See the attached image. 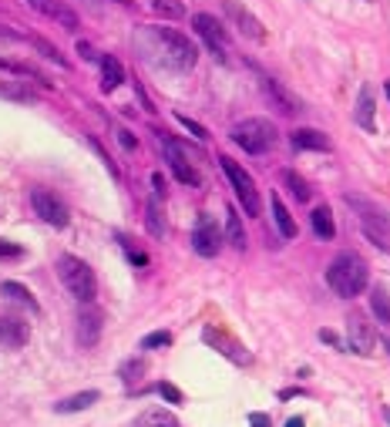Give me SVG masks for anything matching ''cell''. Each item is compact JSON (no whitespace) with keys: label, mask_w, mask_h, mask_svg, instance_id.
I'll return each mask as SVG.
<instances>
[{"label":"cell","mask_w":390,"mask_h":427,"mask_svg":"<svg viewBox=\"0 0 390 427\" xmlns=\"http://www.w3.org/2000/svg\"><path fill=\"white\" fill-rule=\"evenodd\" d=\"M270 212H273V222H276V229H279V235H283V239H296V222H292V215L286 212V205H283L279 195L270 199Z\"/></svg>","instance_id":"ffe728a7"},{"label":"cell","mask_w":390,"mask_h":427,"mask_svg":"<svg viewBox=\"0 0 390 427\" xmlns=\"http://www.w3.org/2000/svg\"><path fill=\"white\" fill-rule=\"evenodd\" d=\"M320 340H323V343H330V347H336V350H350V347H347V343H343V340H340V336H336L333 330H320Z\"/></svg>","instance_id":"f35d334b"},{"label":"cell","mask_w":390,"mask_h":427,"mask_svg":"<svg viewBox=\"0 0 390 427\" xmlns=\"http://www.w3.org/2000/svg\"><path fill=\"white\" fill-rule=\"evenodd\" d=\"M370 310L384 327H390V296H387V290H380V286H377V290L370 293Z\"/></svg>","instance_id":"4316f807"},{"label":"cell","mask_w":390,"mask_h":427,"mask_svg":"<svg viewBox=\"0 0 390 427\" xmlns=\"http://www.w3.org/2000/svg\"><path fill=\"white\" fill-rule=\"evenodd\" d=\"M0 98L17 101V104H38L40 95L31 88V81H0Z\"/></svg>","instance_id":"ac0fdd59"},{"label":"cell","mask_w":390,"mask_h":427,"mask_svg":"<svg viewBox=\"0 0 390 427\" xmlns=\"http://www.w3.org/2000/svg\"><path fill=\"white\" fill-rule=\"evenodd\" d=\"M0 296H7L10 303H20V306H27V310L38 313V300H34V293L27 290V286H20V283H14V279H7V283H0Z\"/></svg>","instance_id":"603a6c76"},{"label":"cell","mask_w":390,"mask_h":427,"mask_svg":"<svg viewBox=\"0 0 390 427\" xmlns=\"http://www.w3.org/2000/svg\"><path fill=\"white\" fill-rule=\"evenodd\" d=\"M121 81H125L121 61L111 58V54H101V88H104V91H115Z\"/></svg>","instance_id":"44dd1931"},{"label":"cell","mask_w":390,"mask_h":427,"mask_svg":"<svg viewBox=\"0 0 390 427\" xmlns=\"http://www.w3.org/2000/svg\"><path fill=\"white\" fill-rule=\"evenodd\" d=\"M31 340V327L20 316H0V343L7 350H20Z\"/></svg>","instance_id":"9a60e30c"},{"label":"cell","mask_w":390,"mask_h":427,"mask_svg":"<svg viewBox=\"0 0 390 427\" xmlns=\"http://www.w3.org/2000/svg\"><path fill=\"white\" fill-rule=\"evenodd\" d=\"M219 169L226 172V178H229V185H233L235 199L242 202V209L249 215H259V209H263V202H259V189H256L253 175L246 172L242 165H235L229 155H219Z\"/></svg>","instance_id":"8992f818"},{"label":"cell","mask_w":390,"mask_h":427,"mask_svg":"<svg viewBox=\"0 0 390 427\" xmlns=\"http://www.w3.org/2000/svg\"><path fill=\"white\" fill-rule=\"evenodd\" d=\"M31 44H34V47H38L40 54H44V58L47 61H58L61 68H68V58H64V54H61L58 47H54V44H47V40L44 38H31Z\"/></svg>","instance_id":"1f68e13d"},{"label":"cell","mask_w":390,"mask_h":427,"mask_svg":"<svg viewBox=\"0 0 390 427\" xmlns=\"http://www.w3.org/2000/svg\"><path fill=\"white\" fill-rule=\"evenodd\" d=\"M249 427H270V417L266 414H249Z\"/></svg>","instance_id":"b9f144b4"},{"label":"cell","mask_w":390,"mask_h":427,"mask_svg":"<svg viewBox=\"0 0 390 427\" xmlns=\"http://www.w3.org/2000/svg\"><path fill=\"white\" fill-rule=\"evenodd\" d=\"M78 54H81L84 61H98V64H101V54H98L91 44H84V40H78Z\"/></svg>","instance_id":"ab89813d"},{"label":"cell","mask_w":390,"mask_h":427,"mask_svg":"<svg viewBox=\"0 0 390 427\" xmlns=\"http://www.w3.org/2000/svg\"><path fill=\"white\" fill-rule=\"evenodd\" d=\"M384 417H387V424H390V404H387V407H384Z\"/></svg>","instance_id":"bcb514c9"},{"label":"cell","mask_w":390,"mask_h":427,"mask_svg":"<svg viewBox=\"0 0 390 427\" xmlns=\"http://www.w3.org/2000/svg\"><path fill=\"white\" fill-rule=\"evenodd\" d=\"M155 390H158V397H165L169 404H182V390H178L176 384H165V380H162V384H155Z\"/></svg>","instance_id":"d590c367"},{"label":"cell","mask_w":390,"mask_h":427,"mask_svg":"<svg viewBox=\"0 0 390 427\" xmlns=\"http://www.w3.org/2000/svg\"><path fill=\"white\" fill-rule=\"evenodd\" d=\"M286 427H303V417H290V421H286Z\"/></svg>","instance_id":"ee69618b"},{"label":"cell","mask_w":390,"mask_h":427,"mask_svg":"<svg viewBox=\"0 0 390 427\" xmlns=\"http://www.w3.org/2000/svg\"><path fill=\"white\" fill-rule=\"evenodd\" d=\"M152 185H155V199H162V195H165V178H162V175H152Z\"/></svg>","instance_id":"7bdbcfd3"},{"label":"cell","mask_w":390,"mask_h":427,"mask_svg":"<svg viewBox=\"0 0 390 427\" xmlns=\"http://www.w3.org/2000/svg\"><path fill=\"white\" fill-rule=\"evenodd\" d=\"M148 3H152V10H155V14H162L165 20L185 17V3H182V0H148Z\"/></svg>","instance_id":"f1b7e54d"},{"label":"cell","mask_w":390,"mask_h":427,"mask_svg":"<svg viewBox=\"0 0 390 427\" xmlns=\"http://www.w3.org/2000/svg\"><path fill=\"white\" fill-rule=\"evenodd\" d=\"M229 138H233L246 155H266L276 145V128H273V121H266V118H246V121L233 125Z\"/></svg>","instance_id":"5b68a950"},{"label":"cell","mask_w":390,"mask_h":427,"mask_svg":"<svg viewBox=\"0 0 390 427\" xmlns=\"http://www.w3.org/2000/svg\"><path fill=\"white\" fill-rule=\"evenodd\" d=\"M145 222H148V233L152 235H165V222H162V212H158V199H152L148 202V209H145Z\"/></svg>","instance_id":"4dcf8cb0"},{"label":"cell","mask_w":390,"mask_h":427,"mask_svg":"<svg viewBox=\"0 0 390 427\" xmlns=\"http://www.w3.org/2000/svg\"><path fill=\"white\" fill-rule=\"evenodd\" d=\"M357 125L364 132H377V121H373V91L367 84L360 88V98H357Z\"/></svg>","instance_id":"7402d4cb"},{"label":"cell","mask_w":390,"mask_h":427,"mask_svg":"<svg viewBox=\"0 0 390 427\" xmlns=\"http://www.w3.org/2000/svg\"><path fill=\"white\" fill-rule=\"evenodd\" d=\"M384 347H387V353H390V340H384Z\"/></svg>","instance_id":"c3c4849f"},{"label":"cell","mask_w":390,"mask_h":427,"mask_svg":"<svg viewBox=\"0 0 390 427\" xmlns=\"http://www.w3.org/2000/svg\"><path fill=\"white\" fill-rule=\"evenodd\" d=\"M138 427H178V421L169 410H148L138 417Z\"/></svg>","instance_id":"f546056e"},{"label":"cell","mask_w":390,"mask_h":427,"mask_svg":"<svg viewBox=\"0 0 390 427\" xmlns=\"http://www.w3.org/2000/svg\"><path fill=\"white\" fill-rule=\"evenodd\" d=\"M202 336H205V343H209V347H215L222 357H229V360H233V364H239V367H246V364L253 360V357H249V350L242 347V343H235L233 336H226V333L215 330V327H205V333H202Z\"/></svg>","instance_id":"5bb4252c"},{"label":"cell","mask_w":390,"mask_h":427,"mask_svg":"<svg viewBox=\"0 0 390 427\" xmlns=\"http://www.w3.org/2000/svg\"><path fill=\"white\" fill-rule=\"evenodd\" d=\"M162 152H165V162H169L172 175H176L182 185H198V172H195V165L189 162V155L182 152V145H178L176 138L162 135Z\"/></svg>","instance_id":"8fae6325"},{"label":"cell","mask_w":390,"mask_h":427,"mask_svg":"<svg viewBox=\"0 0 390 427\" xmlns=\"http://www.w3.org/2000/svg\"><path fill=\"white\" fill-rule=\"evenodd\" d=\"M283 182H286V189L292 192V199H296V202H310L313 189L306 185V178H299L296 172H283Z\"/></svg>","instance_id":"83f0119b"},{"label":"cell","mask_w":390,"mask_h":427,"mask_svg":"<svg viewBox=\"0 0 390 427\" xmlns=\"http://www.w3.org/2000/svg\"><path fill=\"white\" fill-rule=\"evenodd\" d=\"M384 91H387V98H390V81H387V84H384Z\"/></svg>","instance_id":"7dc6e473"},{"label":"cell","mask_w":390,"mask_h":427,"mask_svg":"<svg viewBox=\"0 0 390 427\" xmlns=\"http://www.w3.org/2000/svg\"><path fill=\"white\" fill-rule=\"evenodd\" d=\"M135 51L145 64H152L158 71H176V75L192 71L198 61V47L172 27H138Z\"/></svg>","instance_id":"6da1fadb"},{"label":"cell","mask_w":390,"mask_h":427,"mask_svg":"<svg viewBox=\"0 0 390 427\" xmlns=\"http://www.w3.org/2000/svg\"><path fill=\"white\" fill-rule=\"evenodd\" d=\"M118 141H121V148H128V152H135V148H138V141L132 138V132H125V128L118 132Z\"/></svg>","instance_id":"60d3db41"},{"label":"cell","mask_w":390,"mask_h":427,"mask_svg":"<svg viewBox=\"0 0 390 427\" xmlns=\"http://www.w3.org/2000/svg\"><path fill=\"white\" fill-rule=\"evenodd\" d=\"M192 249L198 256H205V259L219 256V249H222V229H219V222H215L209 212H202V215H198V222H195Z\"/></svg>","instance_id":"9c48e42d"},{"label":"cell","mask_w":390,"mask_h":427,"mask_svg":"<svg viewBox=\"0 0 390 427\" xmlns=\"http://www.w3.org/2000/svg\"><path fill=\"white\" fill-rule=\"evenodd\" d=\"M98 401H101V394H98V390H84V394H75V397H68V401L54 404V410H58V414H78V410H88L91 404H98Z\"/></svg>","instance_id":"cb8c5ba5"},{"label":"cell","mask_w":390,"mask_h":427,"mask_svg":"<svg viewBox=\"0 0 390 427\" xmlns=\"http://www.w3.org/2000/svg\"><path fill=\"white\" fill-rule=\"evenodd\" d=\"M343 202L353 209V215L360 219V229H364V235L370 239L373 246H380V249H387L390 242V212L384 209V205H377V202H370L367 195H353L347 192L343 195Z\"/></svg>","instance_id":"3957f363"},{"label":"cell","mask_w":390,"mask_h":427,"mask_svg":"<svg viewBox=\"0 0 390 427\" xmlns=\"http://www.w3.org/2000/svg\"><path fill=\"white\" fill-rule=\"evenodd\" d=\"M347 347L350 353H360V357H370L373 353V343H377V336H373V327L360 316V313H353L350 320H347Z\"/></svg>","instance_id":"4fadbf2b"},{"label":"cell","mask_w":390,"mask_h":427,"mask_svg":"<svg viewBox=\"0 0 390 427\" xmlns=\"http://www.w3.org/2000/svg\"><path fill=\"white\" fill-rule=\"evenodd\" d=\"M24 249H20L17 242H10V239H0V259H20Z\"/></svg>","instance_id":"74e56055"},{"label":"cell","mask_w":390,"mask_h":427,"mask_svg":"<svg viewBox=\"0 0 390 427\" xmlns=\"http://www.w3.org/2000/svg\"><path fill=\"white\" fill-rule=\"evenodd\" d=\"M118 242H121V249L128 253V263H132V266H148V256H145V253H138V249H132L128 235H121V233H118Z\"/></svg>","instance_id":"836d02e7"},{"label":"cell","mask_w":390,"mask_h":427,"mask_svg":"<svg viewBox=\"0 0 390 427\" xmlns=\"http://www.w3.org/2000/svg\"><path fill=\"white\" fill-rule=\"evenodd\" d=\"M169 343H172V333L155 330V333H148V336L141 340V350H158V347H169Z\"/></svg>","instance_id":"d6a6232c"},{"label":"cell","mask_w":390,"mask_h":427,"mask_svg":"<svg viewBox=\"0 0 390 427\" xmlns=\"http://www.w3.org/2000/svg\"><path fill=\"white\" fill-rule=\"evenodd\" d=\"M263 91H266V98L279 108V115H296V111H299V101H296V98H292L279 81H273V78H266V75H263Z\"/></svg>","instance_id":"e0dca14e"},{"label":"cell","mask_w":390,"mask_h":427,"mask_svg":"<svg viewBox=\"0 0 390 427\" xmlns=\"http://www.w3.org/2000/svg\"><path fill=\"white\" fill-rule=\"evenodd\" d=\"M118 373H121V380H128V384H132V380H138V377L145 373V360H128V364H121Z\"/></svg>","instance_id":"e575fe53"},{"label":"cell","mask_w":390,"mask_h":427,"mask_svg":"<svg viewBox=\"0 0 390 427\" xmlns=\"http://www.w3.org/2000/svg\"><path fill=\"white\" fill-rule=\"evenodd\" d=\"M310 222H313V233L320 235V239H333L336 235V222H333V212L327 205H316L310 212Z\"/></svg>","instance_id":"d4e9b609"},{"label":"cell","mask_w":390,"mask_h":427,"mask_svg":"<svg viewBox=\"0 0 390 427\" xmlns=\"http://www.w3.org/2000/svg\"><path fill=\"white\" fill-rule=\"evenodd\" d=\"M222 10H226V17L233 20V27L242 34V38L266 40V27H263V24H259V17H256L253 10H246L239 0H222Z\"/></svg>","instance_id":"30bf717a"},{"label":"cell","mask_w":390,"mask_h":427,"mask_svg":"<svg viewBox=\"0 0 390 427\" xmlns=\"http://www.w3.org/2000/svg\"><path fill=\"white\" fill-rule=\"evenodd\" d=\"M31 205H34V212H38L47 226H54V229H64V226L71 222V212H68L64 199H58L51 189H31Z\"/></svg>","instance_id":"ba28073f"},{"label":"cell","mask_w":390,"mask_h":427,"mask_svg":"<svg viewBox=\"0 0 390 427\" xmlns=\"http://www.w3.org/2000/svg\"><path fill=\"white\" fill-rule=\"evenodd\" d=\"M226 235H229V242H233L235 249H246V229H242L235 209H226Z\"/></svg>","instance_id":"484cf974"},{"label":"cell","mask_w":390,"mask_h":427,"mask_svg":"<svg viewBox=\"0 0 390 427\" xmlns=\"http://www.w3.org/2000/svg\"><path fill=\"white\" fill-rule=\"evenodd\" d=\"M0 38H17V34H14L10 27H0Z\"/></svg>","instance_id":"f6af8a7d"},{"label":"cell","mask_w":390,"mask_h":427,"mask_svg":"<svg viewBox=\"0 0 390 427\" xmlns=\"http://www.w3.org/2000/svg\"><path fill=\"white\" fill-rule=\"evenodd\" d=\"M290 141L296 152H330V138L323 135L320 128H296Z\"/></svg>","instance_id":"2e32d148"},{"label":"cell","mask_w":390,"mask_h":427,"mask_svg":"<svg viewBox=\"0 0 390 427\" xmlns=\"http://www.w3.org/2000/svg\"><path fill=\"white\" fill-rule=\"evenodd\" d=\"M58 276L64 283V290L71 293L78 303H95L98 296V279H95V270L78 259V256H58Z\"/></svg>","instance_id":"277c9868"},{"label":"cell","mask_w":390,"mask_h":427,"mask_svg":"<svg viewBox=\"0 0 390 427\" xmlns=\"http://www.w3.org/2000/svg\"><path fill=\"white\" fill-rule=\"evenodd\" d=\"M31 10H38V14H44L47 20H54V24H61L64 31H78V14L64 3V0H24Z\"/></svg>","instance_id":"7c38bea8"},{"label":"cell","mask_w":390,"mask_h":427,"mask_svg":"<svg viewBox=\"0 0 390 427\" xmlns=\"http://www.w3.org/2000/svg\"><path fill=\"white\" fill-rule=\"evenodd\" d=\"M178 125H182V128H189V132H192V135L198 138V141H205V138H209V132H205V128H202V125H198V121H192V118L178 115Z\"/></svg>","instance_id":"8d00e7d4"},{"label":"cell","mask_w":390,"mask_h":427,"mask_svg":"<svg viewBox=\"0 0 390 427\" xmlns=\"http://www.w3.org/2000/svg\"><path fill=\"white\" fill-rule=\"evenodd\" d=\"M78 336H81V343L84 347H95L98 343V336H101V313L91 310V303H88V310L78 316Z\"/></svg>","instance_id":"d6986e66"},{"label":"cell","mask_w":390,"mask_h":427,"mask_svg":"<svg viewBox=\"0 0 390 427\" xmlns=\"http://www.w3.org/2000/svg\"><path fill=\"white\" fill-rule=\"evenodd\" d=\"M192 27H195V34L205 40V47L212 51L215 58L229 61V34H226V27L219 24V17H212V14H195Z\"/></svg>","instance_id":"52a82bcc"},{"label":"cell","mask_w":390,"mask_h":427,"mask_svg":"<svg viewBox=\"0 0 390 427\" xmlns=\"http://www.w3.org/2000/svg\"><path fill=\"white\" fill-rule=\"evenodd\" d=\"M367 283H370V266H367L364 256L340 253L330 266H327V286H330L340 300L360 296V293L367 290Z\"/></svg>","instance_id":"7a4b0ae2"}]
</instances>
